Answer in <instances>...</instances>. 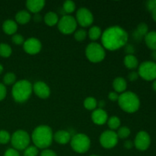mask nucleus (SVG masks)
<instances>
[{
	"mask_svg": "<svg viewBox=\"0 0 156 156\" xmlns=\"http://www.w3.org/2000/svg\"><path fill=\"white\" fill-rule=\"evenodd\" d=\"M128 34L126 30L119 26H113L107 28L101 34L102 47L105 49L114 51L127 44Z\"/></svg>",
	"mask_w": 156,
	"mask_h": 156,
	"instance_id": "1",
	"label": "nucleus"
},
{
	"mask_svg": "<svg viewBox=\"0 0 156 156\" xmlns=\"http://www.w3.org/2000/svg\"><path fill=\"white\" fill-rule=\"evenodd\" d=\"M31 140L37 149H47L52 144L53 133L52 129L47 125L37 126L31 134Z\"/></svg>",
	"mask_w": 156,
	"mask_h": 156,
	"instance_id": "2",
	"label": "nucleus"
},
{
	"mask_svg": "<svg viewBox=\"0 0 156 156\" xmlns=\"http://www.w3.org/2000/svg\"><path fill=\"white\" fill-rule=\"evenodd\" d=\"M33 92V85L29 81L23 79L18 81L12 87V94L14 100L18 103H24Z\"/></svg>",
	"mask_w": 156,
	"mask_h": 156,
	"instance_id": "3",
	"label": "nucleus"
},
{
	"mask_svg": "<svg viewBox=\"0 0 156 156\" xmlns=\"http://www.w3.org/2000/svg\"><path fill=\"white\" fill-rule=\"evenodd\" d=\"M118 105L126 113L136 112L140 107V101L137 94L132 91H125L120 94L118 98Z\"/></svg>",
	"mask_w": 156,
	"mask_h": 156,
	"instance_id": "4",
	"label": "nucleus"
},
{
	"mask_svg": "<svg viewBox=\"0 0 156 156\" xmlns=\"http://www.w3.org/2000/svg\"><path fill=\"white\" fill-rule=\"evenodd\" d=\"M70 145L73 150L79 154L85 153L91 146L90 138L85 133H77L72 137Z\"/></svg>",
	"mask_w": 156,
	"mask_h": 156,
	"instance_id": "5",
	"label": "nucleus"
},
{
	"mask_svg": "<svg viewBox=\"0 0 156 156\" xmlns=\"http://www.w3.org/2000/svg\"><path fill=\"white\" fill-rule=\"evenodd\" d=\"M105 50L102 45L98 43H91L85 49V56L90 62L98 63L104 60L105 58Z\"/></svg>",
	"mask_w": 156,
	"mask_h": 156,
	"instance_id": "6",
	"label": "nucleus"
},
{
	"mask_svg": "<svg viewBox=\"0 0 156 156\" xmlns=\"http://www.w3.org/2000/svg\"><path fill=\"white\" fill-rule=\"evenodd\" d=\"M11 143L13 149L18 150H24L28 147L30 142V137L29 134L24 130H17L11 136Z\"/></svg>",
	"mask_w": 156,
	"mask_h": 156,
	"instance_id": "7",
	"label": "nucleus"
},
{
	"mask_svg": "<svg viewBox=\"0 0 156 156\" xmlns=\"http://www.w3.org/2000/svg\"><path fill=\"white\" fill-rule=\"evenodd\" d=\"M77 21L74 17L71 15H64L59 20L57 26L59 31L63 34H71L74 33L77 28Z\"/></svg>",
	"mask_w": 156,
	"mask_h": 156,
	"instance_id": "8",
	"label": "nucleus"
},
{
	"mask_svg": "<svg viewBox=\"0 0 156 156\" xmlns=\"http://www.w3.org/2000/svg\"><path fill=\"white\" fill-rule=\"evenodd\" d=\"M139 76L146 81H153L156 79V62L153 61H146L139 66Z\"/></svg>",
	"mask_w": 156,
	"mask_h": 156,
	"instance_id": "9",
	"label": "nucleus"
},
{
	"mask_svg": "<svg viewBox=\"0 0 156 156\" xmlns=\"http://www.w3.org/2000/svg\"><path fill=\"white\" fill-rule=\"evenodd\" d=\"M118 136L117 133L114 130H106L102 133L100 136V144L105 149H110L115 147L118 143Z\"/></svg>",
	"mask_w": 156,
	"mask_h": 156,
	"instance_id": "10",
	"label": "nucleus"
},
{
	"mask_svg": "<svg viewBox=\"0 0 156 156\" xmlns=\"http://www.w3.org/2000/svg\"><path fill=\"white\" fill-rule=\"evenodd\" d=\"M76 20L77 24L83 27H89L94 22V16L90 10L86 8H81L76 12Z\"/></svg>",
	"mask_w": 156,
	"mask_h": 156,
	"instance_id": "11",
	"label": "nucleus"
},
{
	"mask_svg": "<svg viewBox=\"0 0 156 156\" xmlns=\"http://www.w3.org/2000/svg\"><path fill=\"white\" fill-rule=\"evenodd\" d=\"M151 143L150 136L146 131H140L136 136L134 146L138 150L146 151L149 149Z\"/></svg>",
	"mask_w": 156,
	"mask_h": 156,
	"instance_id": "12",
	"label": "nucleus"
},
{
	"mask_svg": "<svg viewBox=\"0 0 156 156\" xmlns=\"http://www.w3.org/2000/svg\"><path fill=\"white\" fill-rule=\"evenodd\" d=\"M24 50L30 55H35L40 53L42 48L41 42L35 37H30L26 40L23 44Z\"/></svg>",
	"mask_w": 156,
	"mask_h": 156,
	"instance_id": "13",
	"label": "nucleus"
},
{
	"mask_svg": "<svg viewBox=\"0 0 156 156\" xmlns=\"http://www.w3.org/2000/svg\"><path fill=\"white\" fill-rule=\"evenodd\" d=\"M33 91L41 99L48 98L50 95V89L47 84L44 82H37L33 85Z\"/></svg>",
	"mask_w": 156,
	"mask_h": 156,
	"instance_id": "14",
	"label": "nucleus"
},
{
	"mask_svg": "<svg viewBox=\"0 0 156 156\" xmlns=\"http://www.w3.org/2000/svg\"><path fill=\"white\" fill-rule=\"evenodd\" d=\"M91 120H92L93 123L95 124L99 125V126L104 125L107 123L108 120V114L104 109L98 108V109L93 111L92 114H91Z\"/></svg>",
	"mask_w": 156,
	"mask_h": 156,
	"instance_id": "15",
	"label": "nucleus"
},
{
	"mask_svg": "<svg viewBox=\"0 0 156 156\" xmlns=\"http://www.w3.org/2000/svg\"><path fill=\"white\" fill-rule=\"evenodd\" d=\"M45 5V1L44 0H27L26 2V7L28 12L34 14H38L44 9Z\"/></svg>",
	"mask_w": 156,
	"mask_h": 156,
	"instance_id": "16",
	"label": "nucleus"
},
{
	"mask_svg": "<svg viewBox=\"0 0 156 156\" xmlns=\"http://www.w3.org/2000/svg\"><path fill=\"white\" fill-rule=\"evenodd\" d=\"M72 136L69 132L66 130H59L53 134V140L59 144L64 145L69 143Z\"/></svg>",
	"mask_w": 156,
	"mask_h": 156,
	"instance_id": "17",
	"label": "nucleus"
},
{
	"mask_svg": "<svg viewBox=\"0 0 156 156\" xmlns=\"http://www.w3.org/2000/svg\"><path fill=\"white\" fill-rule=\"evenodd\" d=\"M2 30L8 35H14L18 30V24L15 21L8 19L2 24Z\"/></svg>",
	"mask_w": 156,
	"mask_h": 156,
	"instance_id": "18",
	"label": "nucleus"
},
{
	"mask_svg": "<svg viewBox=\"0 0 156 156\" xmlns=\"http://www.w3.org/2000/svg\"><path fill=\"white\" fill-rule=\"evenodd\" d=\"M113 88L117 93H123L127 88V82L123 77H117L113 81Z\"/></svg>",
	"mask_w": 156,
	"mask_h": 156,
	"instance_id": "19",
	"label": "nucleus"
},
{
	"mask_svg": "<svg viewBox=\"0 0 156 156\" xmlns=\"http://www.w3.org/2000/svg\"><path fill=\"white\" fill-rule=\"evenodd\" d=\"M15 22L19 24H26L30 21L31 16L28 11L21 10L15 15Z\"/></svg>",
	"mask_w": 156,
	"mask_h": 156,
	"instance_id": "20",
	"label": "nucleus"
},
{
	"mask_svg": "<svg viewBox=\"0 0 156 156\" xmlns=\"http://www.w3.org/2000/svg\"><path fill=\"white\" fill-rule=\"evenodd\" d=\"M148 30H149V27H148L147 24L146 23H140L133 34V37L136 41H140L143 38V37H145L147 34Z\"/></svg>",
	"mask_w": 156,
	"mask_h": 156,
	"instance_id": "21",
	"label": "nucleus"
},
{
	"mask_svg": "<svg viewBox=\"0 0 156 156\" xmlns=\"http://www.w3.org/2000/svg\"><path fill=\"white\" fill-rule=\"evenodd\" d=\"M145 42L149 49L155 51L156 50V31L148 32L147 34L145 36Z\"/></svg>",
	"mask_w": 156,
	"mask_h": 156,
	"instance_id": "22",
	"label": "nucleus"
},
{
	"mask_svg": "<svg viewBox=\"0 0 156 156\" xmlns=\"http://www.w3.org/2000/svg\"><path fill=\"white\" fill-rule=\"evenodd\" d=\"M44 22L49 27H53L59 22V17L57 14L53 12H49L45 15L44 18Z\"/></svg>",
	"mask_w": 156,
	"mask_h": 156,
	"instance_id": "23",
	"label": "nucleus"
},
{
	"mask_svg": "<svg viewBox=\"0 0 156 156\" xmlns=\"http://www.w3.org/2000/svg\"><path fill=\"white\" fill-rule=\"evenodd\" d=\"M125 66L129 69H134L138 67V59L134 55H126L123 59Z\"/></svg>",
	"mask_w": 156,
	"mask_h": 156,
	"instance_id": "24",
	"label": "nucleus"
},
{
	"mask_svg": "<svg viewBox=\"0 0 156 156\" xmlns=\"http://www.w3.org/2000/svg\"><path fill=\"white\" fill-rule=\"evenodd\" d=\"M101 29L99 27H98V26H93V27H91L89 29L88 33V37L91 41H97V40H98L101 37Z\"/></svg>",
	"mask_w": 156,
	"mask_h": 156,
	"instance_id": "25",
	"label": "nucleus"
},
{
	"mask_svg": "<svg viewBox=\"0 0 156 156\" xmlns=\"http://www.w3.org/2000/svg\"><path fill=\"white\" fill-rule=\"evenodd\" d=\"M98 106V101L94 98L88 97L84 101V107L88 111H94Z\"/></svg>",
	"mask_w": 156,
	"mask_h": 156,
	"instance_id": "26",
	"label": "nucleus"
},
{
	"mask_svg": "<svg viewBox=\"0 0 156 156\" xmlns=\"http://www.w3.org/2000/svg\"><path fill=\"white\" fill-rule=\"evenodd\" d=\"M108 126L111 129V130H115L120 128V120L117 116H112L110 117L107 121Z\"/></svg>",
	"mask_w": 156,
	"mask_h": 156,
	"instance_id": "27",
	"label": "nucleus"
},
{
	"mask_svg": "<svg viewBox=\"0 0 156 156\" xmlns=\"http://www.w3.org/2000/svg\"><path fill=\"white\" fill-rule=\"evenodd\" d=\"M12 47L7 44L2 43L0 44V56L4 58H8L12 55Z\"/></svg>",
	"mask_w": 156,
	"mask_h": 156,
	"instance_id": "28",
	"label": "nucleus"
},
{
	"mask_svg": "<svg viewBox=\"0 0 156 156\" xmlns=\"http://www.w3.org/2000/svg\"><path fill=\"white\" fill-rule=\"evenodd\" d=\"M76 4L73 1H70V0H68V1H66L63 2V5H62V9H63V11L66 14H68V15H69V14H72L73 12H75L76 10Z\"/></svg>",
	"mask_w": 156,
	"mask_h": 156,
	"instance_id": "29",
	"label": "nucleus"
},
{
	"mask_svg": "<svg viewBox=\"0 0 156 156\" xmlns=\"http://www.w3.org/2000/svg\"><path fill=\"white\" fill-rule=\"evenodd\" d=\"M16 76L13 73H7L3 77V83L5 85H11L15 83Z\"/></svg>",
	"mask_w": 156,
	"mask_h": 156,
	"instance_id": "30",
	"label": "nucleus"
},
{
	"mask_svg": "<svg viewBox=\"0 0 156 156\" xmlns=\"http://www.w3.org/2000/svg\"><path fill=\"white\" fill-rule=\"evenodd\" d=\"M130 129L127 126H122L118 129L117 134L119 139H126L130 135Z\"/></svg>",
	"mask_w": 156,
	"mask_h": 156,
	"instance_id": "31",
	"label": "nucleus"
},
{
	"mask_svg": "<svg viewBox=\"0 0 156 156\" xmlns=\"http://www.w3.org/2000/svg\"><path fill=\"white\" fill-rule=\"evenodd\" d=\"M87 35H88V33L84 29H79V30H76L75 31L74 37L76 41H79V42H82V41H85L86 39Z\"/></svg>",
	"mask_w": 156,
	"mask_h": 156,
	"instance_id": "32",
	"label": "nucleus"
},
{
	"mask_svg": "<svg viewBox=\"0 0 156 156\" xmlns=\"http://www.w3.org/2000/svg\"><path fill=\"white\" fill-rule=\"evenodd\" d=\"M38 149L34 146H29L24 151V156H37Z\"/></svg>",
	"mask_w": 156,
	"mask_h": 156,
	"instance_id": "33",
	"label": "nucleus"
},
{
	"mask_svg": "<svg viewBox=\"0 0 156 156\" xmlns=\"http://www.w3.org/2000/svg\"><path fill=\"white\" fill-rule=\"evenodd\" d=\"M11 140V135L8 131L0 130V144H7Z\"/></svg>",
	"mask_w": 156,
	"mask_h": 156,
	"instance_id": "34",
	"label": "nucleus"
},
{
	"mask_svg": "<svg viewBox=\"0 0 156 156\" xmlns=\"http://www.w3.org/2000/svg\"><path fill=\"white\" fill-rule=\"evenodd\" d=\"M12 42H13V44H16V45H21V44H24V37L21 34H14L13 36L12 37Z\"/></svg>",
	"mask_w": 156,
	"mask_h": 156,
	"instance_id": "35",
	"label": "nucleus"
},
{
	"mask_svg": "<svg viewBox=\"0 0 156 156\" xmlns=\"http://www.w3.org/2000/svg\"><path fill=\"white\" fill-rule=\"evenodd\" d=\"M7 94V89L4 84L0 83V101L4 100Z\"/></svg>",
	"mask_w": 156,
	"mask_h": 156,
	"instance_id": "36",
	"label": "nucleus"
},
{
	"mask_svg": "<svg viewBox=\"0 0 156 156\" xmlns=\"http://www.w3.org/2000/svg\"><path fill=\"white\" fill-rule=\"evenodd\" d=\"M3 156H20L19 152L15 149H9L5 152Z\"/></svg>",
	"mask_w": 156,
	"mask_h": 156,
	"instance_id": "37",
	"label": "nucleus"
},
{
	"mask_svg": "<svg viewBox=\"0 0 156 156\" xmlns=\"http://www.w3.org/2000/svg\"><path fill=\"white\" fill-rule=\"evenodd\" d=\"M41 156H57L56 152L54 151L51 150V149H44V150L41 152Z\"/></svg>",
	"mask_w": 156,
	"mask_h": 156,
	"instance_id": "38",
	"label": "nucleus"
},
{
	"mask_svg": "<svg viewBox=\"0 0 156 156\" xmlns=\"http://www.w3.org/2000/svg\"><path fill=\"white\" fill-rule=\"evenodd\" d=\"M146 8L150 12L156 9V0H151V1L147 2H146Z\"/></svg>",
	"mask_w": 156,
	"mask_h": 156,
	"instance_id": "39",
	"label": "nucleus"
},
{
	"mask_svg": "<svg viewBox=\"0 0 156 156\" xmlns=\"http://www.w3.org/2000/svg\"><path fill=\"white\" fill-rule=\"evenodd\" d=\"M139 78V74L136 72H131V73H129L128 75V79H129L130 82H135Z\"/></svg>",
	"mask_w": 156,
	"mask_h": 156,
	"instance_id": "40",
	"label": "nucleus"
},
{
	"mask_svg": "<svg viewBox=\"0 0 156 156\" xmlns=\"http://www.w3.org/2000/svg\"><path fill=\"white\" fill-rule=\"evenodd\" d=\"M108 98L111 101H118L119 95L117 92L115 91H111L108 94Z\"/></svg>",
	"mask_w": 156,
	"mask_h": 156,
	"instance_id": "41",
	"label": "nucleus"
},
{
	"mask_svg": "<svg viewBox=\"0 0 156 156\" xmlns=\"http://www.w3.org/2000/svg\"><path fill=\"white\" fill-rule=\"evenodd\" d=\"M125 51L128 53L127 55H133L135 50H134V47L132 45L126 44V46H125Z\"/></svg>",
	"mask_w": 156,
	"mask_h": 156,
	"instance_id": "42",
	"label": "nucleus"
},
{
	"mask_svg": "<svg viewBox=\"0 0 156 156\" xmlns=\"http://www.w3.org/2000/svg\"><path fill=\"white\" fill-rule=\"evenodd\" d=\"M124 147L126 148V149H132L133 146V143H132V141H130V140H126V141L124 142Z\"/></svg>",
	"mask_w": 156,
	"mask_h": 156,
	"instance_id": "43",
	"label": "nucleus"
},
{
	"mask_svg": "<svg viewBox=\"0 0 156 156\" xmlns=\"http://www.w3.org/2000/svg\"><path fill=\"white\" fill-rule=\"evenodd\" d=\"M151 13H152V19L154 20V21L156 22V9H153V10L151 12Z\"/></svg>",
	"mask_w": 156,
	"mask_h": 156,
	"instance_id": "44",
	"label": "nucleus"
},
{
	"mask_svg": "<svg viewBox=\"0 0 156 156\" xmlns=\"http://www.w3.org/2000/svg\"><path fill=\"white\" fill-rule=\"evenodd\" d=\"M98 105L100 107L99 108H101V109H103V108L105 107V102L104 101H101L99 102V105Z\"/></svg>",
	"mask_w": 156,
	"mask_h": 156,
	"instance_id": "45",
	"label": "nucleus"
},
{
	"mask_svg": "<svg viewBox=\"0 0 156 156\" xmlns=\"http://www.w3.org/2000/svg\"><path fill=\"white\" fill-rule=\"evenodd\" d=\"M152 59H153L154 61H155V62H156V50L155 51H152Z\"/></svg>",
	"mask_w": 156,
	"mask_h": 156,
	"instance_id": "46",
	"label": "nucleus"
},
{
	"mask_svg": "<svg viewBox=\"0 0 156 156\" xmlns=\"http://www.w3.org/2000/svg\"><path fill=\"white\" fill-rule=\"evenodd\" d=\"M152 88H153L154 91H156V79L155 81H154L153 84H152Z\"/></svg>",
	"mask_w": 156,
	"mask_h": 156,
	"instance_id": "47",
	"label": "nucleus"
},
{
	"mask_svg": "<svg viewBox=\"0 0 156 156\" xmlns=\"http://www.w3.org/2000/svg\"><path fill=\"white\" fill-rule=\"evenodd\" d=\"M2 72H3V66H2V65H1V64H0V74H1Z\"/></svg>",
	"mask_w": 156,
	"mask_h": 156,
	"instance_id": "48",
	"label": "nucleus"
},
{
	"mask_svg": "<svg viewBox=\"0 0 156 156\" xmlns=\"http://www.w3.org/2000/svg\"><path fill=\"white\" fill-rule=\"evenodd\" d=\"M90 156H98V155H90Z\"/></svg>",
	"mask_w": 156,
	"mask_h": 156,
	"instance_id": "49",
	"label": "nucleus"
}]
</instances>
